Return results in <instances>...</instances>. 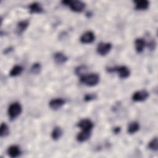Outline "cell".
<instances>
[{"label":"cell","instance_id":"obj_12","mask_svg":"<svg viewBox=\"0 0 158 158\" xmlns=\"http://www.w3.org/2000/svg\"><path fill=\"white\" fill-rule=\"evenodd\" d=\"M135 9L138 10H146L149 7V2L147 0L135 1Z\"/></svg>","mask_w":158,"mask_h":158},{"label":"cell","instance_id":"obj_9","mask_svg":"<svg viewBox=\"0 0 158 158\" xmlns=\"http://www.w3.org/2000/svg\"><path fill=\"white\" fill-rule=\"evenodd\" d=\"M65 101L62 98H55L50 101L49 106L52 110H57L60 108L65 104Z\"/></svg>","mask_w":158,"mask_h":158},{"label":"cell","instance_id":"obj_22","mask_svg":"<svg viewBox=\"0 0 158 158\" xmlns=\"http://www.w3.org/2000/svg\"><path fill=\"white\" fill-rule=\"evenodd\" d=\"M86 70H87V67L85 65H80L75 69V72L77 75L81 77L85 75V72H86Z\"/></svg>","mask_w":158,"mask_h":158},{"label":"cell","instance_id":"obj_24","mask_svg":"<svg viewBox=\"0 0 158 158\" xmlns=\"http://www.w3.org/2000/svg\"><path fill=\"white\" fill-rule=\"evenodd\" d=\"M96 98V96L95 94H86L85 96L84 100L86 102H88V101H92V100Z\"/></svg>","mask_w":158,"mask_h":158},{"label":"cell","instance_id":"obj_2","mask_svg":"<svg viewBox=\"0 0 158 158\" xmlns=\"http://www.w3.org/2000/svg\"><path fill=\"white\" fill-rule=\"evenodd\" d=\"M62 3L64 5L68 6L72 11L76 12H82L85 7V4L81 1L67 0V1H62Z\"/></svg>","mask_w":158,"mask_h":158},{"label":"cell","instance_id":"obj_6","mask_svg":"<svg viewBox=\"0 0 158 158\" xmlns=\"http://www.w3.org/2000/svg\"><path fill=\"white\" fill-rule=\"evenodd\" d=\"M149 93L146 90H139L133 93L132 99L135 102H142L146 100L149 97Z\"/></svg>","mask_w":158,"mask_h":158},{"label":"cell","instance_id":"obj_7","mask_svg":"<svg viewBox=\"0 0 158 158\" xmlns=\"http://www.w3.org/2000/svg\"><path fill=\"white\" fill-rule=\"evenodd\" d=\"M93 123L89 119L87 118L82 119L77 123V127L83 131H91L93 128Z\"/></svg>","mask_w":158,"mask_h":158},{"label":"cell","instance_id":"obj_16","mask_svg":"<svg viewBox=\"0 0 158 158\" xmlns=\"http://www.w3.org/2000/svg\"><path fill=\"white\" fill-rule=\"evenodd\" d=\"M29 25V21L28 20H23L19 22L17 25V33L19 35L24 32Z\"/></svg>","mask_w":158,"mask_h":158},{"label":"cell","instance_id":"obj_13","mask_svg":"<svg viewBox=\"0 0 158 158\" xmlns=\"http://www.w3.org/2000/svg\"><path fill=\"white\" fill-rule=\"evenodd\" d=\"M54 60L56 64H62L68 60V58L62 52H57L54 54Z\"/></svg>","mask_w":158,"mask_h":158},{"label":"cell","instance_id":"obj_15","mask_svg":"<svg viewBox=\"0 0 158 158\" xmlns=\"http://www.w3.org/2000/svg\"><path fill=\"white\" fill-rule=\"evenodd\" d=\"M146 46V42L143 38H137L135 41V49L138 53H141L143 51Z\"/></svg>","mask_w":158,"mask_h":158},{"label":"cell","instance_id":"obj_20","mask_svg":"<svg viewBox=\"0 0 158 158\" xmlns=\"http://www.w3.org/2000/svg\"><path fill=\"white\" fill-rule=\"evenodd\" d=\"M9 133V129L6 123H2L0 127V136L1 137H6Z\"/></svg>","mask_w":158,"mask_h":158},{"label":"cell","instance_id":"obj_11","mask_svg":"<svg viewBox=\"0 0 158 158\" xmlns=\"http://www.w3.org/2000/svg\"><path fill=\"white\" fill-rule=\"evenodd\" d=\"M29 10L31 14H41L43 12V9L41 4L38 2H34L30 4Z\"/></svg>","mask_w":158,"mask_h":158},{"label":"cell","instance_id":"obj_8","mask_svg":"<svg viewBox=\"0 0 158 158\" xmlns=\"http://www.w3.org/2000/svg\"><path fill=\"white\" fill-rule=\"evenodd\" d=\"M95 40L94 33L91 31L85 32L80 37V41L83 44H90Z\"/></svg>","mask_w":158,"mask_h":158},{"label":"cell","instance_id":"obj_4","mask_svg":"<svg viewBox=\"0 0 158 158\" xmlns=\"http://www.w3.org/2000/svg\"><path fill=\"white\" fill-rule=\"evenodd\" d=\"M22 112V106L20 103L15 102L12 103L8 108L7 113L10 120L16 118Z\"/></svg>","mask_w":158,"mask_h":158},{"label":"cell","instance_id":"obj_1","mask_svg":"<svg viewBox=\"0 0 158 158\" xmlns=\"http://www.w3.org/2000/svg\"><path fill=\"white\" fill-rule=\"evenodd\" d=\"M80 80L83 84L86 86H94L99 82V76L98 74L94 73L85 74L80 77Z\"/></svg>","mask_w":158,"mask_h":158},{"label":"cell","instance_id":"obj_5","mask_svg":"<svg viewBox=\"0 0 158 158\" xmlns=\"http://www.w3.org/2000/svg\"><path fill=\"white\" fill-rule=\"evenodd\" d=\"M112 49V44L110 43L101 42L98 44L96 51L98 54L100 56H104L107 55Z\"/></svg>","mask_w":158,"mask_h":158},{"label":"cell","instance_id":"obj_25","mask_svg":"<svg viewBox=\"0 0 158 158\" xmlns=\"http://www.w3.org/2000/svg\"><path fill=\"white\" fill-rule=\"evenodd\" d=\"M120 127H118L114 128V130H113L114 133H115V134L118 133L120 132Z\"/></svg>","mask_w":158,"mask_h":158},{"label":"cell","instance_id":"obj_10","mask_svg":"<svg viewBox=\"0 0 158 158\" xmlns=\"http://www.w3.org/2000/svg\"><path fill=\"white\" fill-rule=\"evenodd\" d=\"M7 154L10 157H17L21 154L20 148L17 145H12L7 149Z\"/></svg>","mask_w":158,"mask_h":158},{"label":"cell","instance_id":"obj_14","mask_svg":"<svg viewBox=\"0 0 158 158\" xmlns=\"http://www.w3.org/2000/svg\"><path fill=\"white\" fill-rule=\"evenodd\" d=\"M91 136V131H80L77 135V140L80 143H83L87 141Z\"/></svg>","mask_w":158,"mask_h":158},{"label":"cell","instance_id":"obj_19","mask_svg":"<svg viewBox=\"0 0 158 158\" xmlns=\"http://www.w3.org/2000/svg\"><path fill=\"white\" fill-rule=\"evenodd\" d=\"M62 135V130L59 127H56L52 130L51 133V137L54 140L59 139Z\"/></svg>","mask_w":158,"mask_h":158},{"label":"cell","instance_id":"obj_18","mask_svg":"<svg viewBox=\"0 0 158 158\" xmlns=\"http://www.w3.org/2000/svg\"><path fill=\"white\" fill-rule=\"evenodd\" d=\"M23 68L22 66L19 65H16L13 67V68L11 69L10 72H9V75L10 77H17L22 73L23 72Z\"/></svg>","mask_w":158,"mask_h":158},{"label":"cell","instance_id":"obj_21","mask_svg":"<svg viewBox=\"0 0 158 158\" xmlns=\"http://www.w3.org/2000/svg\"><path fill=\"white\" fill-rule=\"evenodd\" d=\"M148 148L150 150L154 151H157L158 149V141H157V138L155 137L152 138L149 143L148 145Z\"/></svg>","mask_w":158,"mask_h":158},{"label":"cell","instance_id":"obj_3","mask_svg":"<svg viewBox=\"0 0 158 158\" xmlns=\"http://www.w3.org/2000/svg\"><path fill=\"white\" fill-rule=\"evenodd\" d=\"M107 70L108 72H110V73L115 72H117L119 77L123 79L128 78L130 75V72L129 69L125 65L115 67H108L107 69Z\"/></svg>","mask_w":158,"mask_h":158},{"label":"cell","instance_id":"obj_17","mask_svg":"<svg viewBox=\"0 0 158 158\" xmlns=\"http://www.w3.org/2000/svg\"><path fill=\"white\" fill-rule=\"evenodd\" d=\"M139 129V125L137 122H131L129 123L127 128L128 133L132 135L136 133Z\"/></svg>","mask_w":158,"mask_h":158},{"label":"cell","instance_id":"obj_23","mask_svg":"<svg viewBox=\"0 0 158 158\" xmlns=\"http://www.w3.org/2000/svg\"><path fill=\"white\" fill-rule=\"evenodd\" d=\"M41 69V66L40 63L36 62L33 64V65L31 67V72L33 74H38Z\"/></svg>","mask_w":158,"mask_h":158}]
</instances>
